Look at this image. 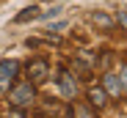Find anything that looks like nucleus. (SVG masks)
<instances>
[{
  "label": "nucleus",
  "instance_id": "39448f33",
  "mask_svg": "<svg viewBox=\"0 0 127 118\" xmlns=\"http://www.w3.org/2000/svg\"><path fill=\"white\" fill-rule=\"evenodd\" d=\"M102 88H105V93H111V96H119L122 93V83H119V74H105L102 77Z\"/></svg>",
  "mask_w": 127,
  "mask_h": 118
},
{
  "label": "nucleus",
  "instance_id": "6e6552de",
  "mask_svg": "<svg viewBox=\"0 0 127 118\" xmlns=\"http://www.w3.org/2000/svg\"><path fill=\"white\" fill-rule=\"evenodd\" d=\"M36 11H39V8H25L22 14H19V17H17V22H19V25H22V22H28V19H36V17H39Z\"/></svg>",
  "mask_w": 127,
  "mask_h": 118
},
{
  "label": "nucleus",
  "instance_id": "9d476101",
  "mask_svg": "<svg viewBox=\"0 0 127 118\" xmlns=\"http://www.w3.org/2000/svg\"><path fill=\"white\" fill-rule=\"evenodd\" d=\"M119 22H122V28L127 30V11H119Z\"/></svg>",
  "mask_w": 127,
  "mask_h": 118
},
{
  "label": "nucleus",
  "instance_id": "0eeeda50",
  "mask_svg": "<svg viewBox=\"0 0 127 118\" xmlns=\"http://www.w3.org/2000/svg\"><path fill=\"white\" fill-rule=\"evenodd\" d=\"M105 96H108L105 88H91V91H89V102H91L94 107H105V102H108Z\"/></svg>",
  "mask_w": 127,
  "mask_h": 118
},
{
  "label": "nucleus",
  "instance_id": "423d86ee",
  "mask_svg": "<svg viewBox=\"0 0 127 118\" xmlns=\"http://www.w3.org/2000/svg\"><path fill=\"white\" fill-rule=\"evenodd\" d=\"M91 22H94L97 28H102V30H111V28H113V19L105 14V11H94V14H91Z\"/></svg>",
  "mask_w": 127,
  "mask_h": 118
},
{
  "label": "nucleus",
  "instance_id": "1a4fd4ad",
  "mask_svg": "<svg viewBox=\"0 0 127 118\" xmlns=\"http://www.w3.org/2000/svg\"><path fill=\"white\" fill-rule=\"evenodd\" d=\"M119 83H122V91H127V66H122L119 71Z\"/></svg>",
  "mask_w": 127,
  "mask_h": 118
},
{
  "label": "nucleus",
  "instance_id": "20e7f679",
  "mask_svg": "<svg viewBox=\"0 0 127 118\" xmlns=\"http://www.w3.org/2000/svg\"><path fill=\"white\" fill-rule=\"evenodd\" d=\"M58 85H61V93L66 96V99H75V96H77V91H80L77 80H75V77H72L66 69L61 71V77H58Z\"/></svg>",
  "mask_w": 127,
  "mask_h": 118
},
{
  "label": "nucleus",
  "instance_id": "7ed1b4c3",
  "mask_svg": "<svg viewBox=\"0 0 127 118\" xmlns=\"http://www.w3.org/2000/svg\"><path fill=\"white\" fill-rule=\"evenodd\" d=\"M47 74H50L47 61L36 58V61H31V63H28V77H31V83H44V80H47Z\"/></svg>",
  "mask_w": 127,
  "mask_h": 118
},
{
  "label": "nucleus",
  "instance_id": "f257e3e1",
  "mask_svg": "<svg viewBox=\"0 0 127 118\" xmlns=\"http://www.w3.org/2000/svg\"><path fill=\"white\" fill-rule=\"evenodd\" d=\"M33 99H36V91H33V83H31V80H28V83H19V85H14V88L8 91V102H11L14 107H28Z\"/></svg>",
  "mask_w": 127,
  "mask_h": 118
},
{
  "label": "nucleus",
  "instance_id": "9b49d317",
  "mask_svg": "<svg viewBox=\"0 0 127 118\" xmlns=\"http://www.w3.org/2000/svg\"><path fill=\"white\" fill-rule=\"evenodd\" d=\"M8 118H25V115H22V113H19V110H17V113H11Z\"/></svg>",
  "mask_w": 127,
  "mask_h": 118
},
{
  "label": "nucleus",
  "instance_id": "f03ea898",
  "mask_svg": "<svg viewBox=\"0 0 127 118\" xmlns=\"http://www.w3.org/2000/svg\"><path fill=\"white\" fill-rule=\"evenodd\" d=\"M17 71H19V63L17 61H3V63H0V91H8L11 88Z\"/></svg>",
  "mask_w": 127,
  "mask_h": 118
}]
</instances>
